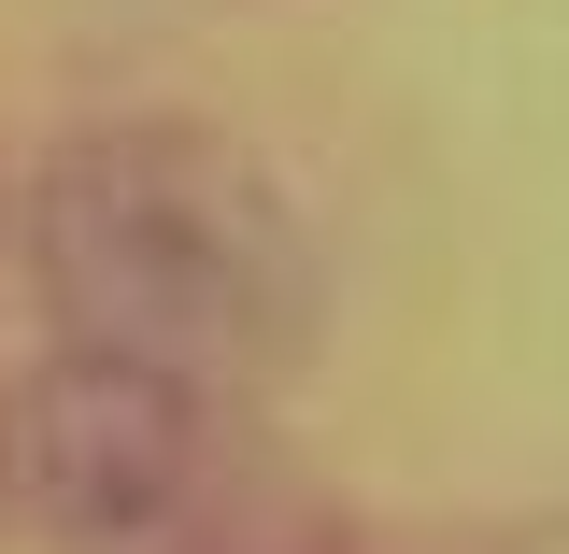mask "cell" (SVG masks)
<instances>
[{
    "instance_id": "6da1fadb",
    "label": "cell",
    "mask_w": 569,
    "mask_h": 554,
    "mask_svg": "<svg viewBox=\"0 0 569 554\" xmlns=\"http://www.w3.org/2000/svg\"><path fill=\"white\" fill-rule=\"evenodd\" d=\"M29 284L71 355H129L171 384L284 370L313 328V228L271 157L186 114H129L43 157L29 185Z\"/></svg>"
},
{
    "instance_id": "7a4b0ae2",
    "label": "cell",
    "mask_w": 569,
    "mask_h": 554,
    "mask_svg": "<svg viewBox=\"0 0 569 554\" xmlns=\"http://www.w3.org/2000/svg\"><path fill=\"white\" fill-rule=\"evenodd\" d=\"M228 484H242V455L213 426V384L58 342L0 399V512L71 541V554H213Z\"/></svg>"
}]
</instances>
